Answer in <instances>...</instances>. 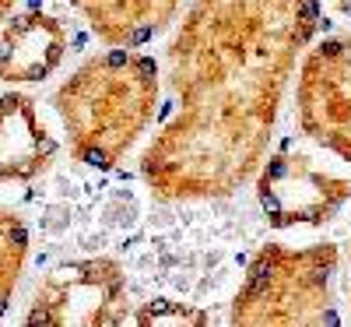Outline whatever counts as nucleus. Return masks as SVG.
Here are the masks:
<instances>
[{"mask_svg": "<svg viewBox=\"0 0 351 327\" xmlns=\"http://www.w3.org/2000/svg\"><path fill=\"white\" fill-rule=\"evenodd\" d=\"M71 49V28L46 11L8 14L0 25V81H46Z\"/></svg>", "mask_w": 351, "mask_h": 327, "instance_id": "0eeeda50", "label": "nucleus"}, {"mask_svg": "<svg viewBox=\"0 0 351 327\" xmlns=\"http://www.w3.org/2000/svg\"><path fill=\"white\" fill-rule=\"evenodd\" d=\"M334 4H337V11H341V14H348V18H351V0H334Z\"/></svg>", "mask_w": 351, "mask_h": 327, "instance_id": "ddd939ff", "label": "nucleus"}, {"mask_svg": "<svg viewBox=\"0 0 351 327\" xmlns=\"http://www.w3.org/2000/svg\"><path fill=\"white\" fill-rule=\"evenodd\" d=\"M127 320V275L109 257H84L49 267L25 313V324L32 327H120Z\"/></svg>", "mask_w": 351, "mask_h": 327, "instance_id": "20e7f679", "label": "nucleus"}, {"mask_svg": "<svg viewBox=\"0 0 351 327\" xmlns=\"http://www.w3.org/2000/svg\"><path fill=\"white\" fill-rule=\"evenodd\" d=\"M302 53L295 84L299 127L313 144L351 162V32L327 36Z\"/></svg>", "mask_w": 351, "mask_h": 327, "instance_id": "423d86ee", "label": "nucleus"}, {"mask_svg": "<svg viewBox=\"0 0 351 327\" xmlns=\"http://www.w3.org/2000/svg\"><path fill=\"white\" fill-rule=\"evenodd\" d=\"M319 25V0H193L165 49L172 113L141 155L158 201H221L253 180Z\"/></svg>", "mask_w": 351, "mask_h": 327, "instance_id": "f257e3e1", "label": "nucleus"}, {"mask_svg": "<svg viewBox=\"0 0 351 327\" xmlns=\"http://www.w3.org/2000/svg\"><path fill=\"white\" fill-rule=\"evenodd\" d=\"M130 320L141 327H208L211 313H204L190 303H176V300H148L141 303V310Z\"/></svg>", "mask_w": 351, "mask_h": 327, "instance_id": "9b49d317", "label": "nucleus"}, {"mask_svg": "<svg viewBox=\"0 0 351 327\" xmlns=\"http://www.w3.org/2000/svg\"><path fill=\"white\" fill-rule=\"evenodd\" d=\"M14 11V0H0V25H4V18Z\"/></svg>", "mask_w": 351, "mask_h": 327, "instance_id": "f8f14e48", "label": "nucleus"}, {"mask_svg": "<svg viewBox=\"0 0 351 327\" xmlns=\"http://www.w3.org/2000/svg\"><path fill=\"white\" fill-rule=\"evenodd\" d=\"M256 201L274 229H316L351 201V180L319 169L295 141H288L267 162H260Z\"/></svg>", "mask_w": 351, "mask_h": 327, "instance_id": "39448f33", "label": "nucleus"}, {"mask_svg": "<svg viewBox=\"0 0 351 327\" xmlns=\"http://www.w3.org/2000/svg\"><path fill=\"white\" fill-rule=\"evenodd\" d=\"M56 159V137L49 134L32 95H0V183H28L49 172Z\"/></svg>", "mask_w": 351, "mask_h": 327, "instance_id": "6e6552de", "label": "nucleus"}, {"mask_svg": "<svg viewBox=\"0 0 351 327\" xmlns=\"http://www.w3.org/2000/svg\"><path fill=\"white\" fill-rule=\"evenodd\" d=\"M158 60L134 46H109L56 88L53 109L77 162L92 169L120 166L158 116Z\"/></svg>", "mask_w": 351, "mask_h": 327, "instance_id": "f03ea898", "label": "nucleus"}, {"mask_svg": "<svg viewBox=\"0 0 351 327\" xmlns=\"http://www.w3.org/2000/svg\"><path fill=\"white\" fill-rule=\"evenodd\" d=\"M25 260H28V229L14 212L0 207V320H4V313L14 300Z\"/></svg>", "mask_w": 351, "mask_h": 327, "instance_id": "9d476101", "label": "nucleus"}, {"mask_svg": "<svg viewBox=\"0 0 351 327\" xmlns=\"http://www.w3.org/2000/svg\"><path fill=\"white\" fill-rule=\"evenodd\" d=\"M106 46H144L180 18L183 0H67Z\"/></svg>", "mask_w": 351, "mask_h": 327, "instance_id": "1a4fd4ad", "label": "nucleus"}, {"mask_svg": "<svg viewBox=\"0 0 351 327\" xmlns=\"http://www.w3.org/2000/svg\"><path fill=\"white\" fill-rule=\"evenodd\" d=\"M341 250L337 243H263L239 292L232 295V324H267V327H324L337 324L334 275Z\"/></svg>", "mask_w": 351, "mask_h": 327, "instance_id": "7ed1b4c3", "label": "nucleus"}]
</instances>
